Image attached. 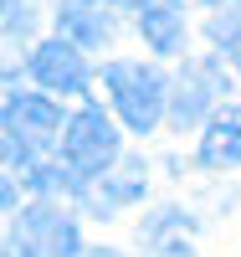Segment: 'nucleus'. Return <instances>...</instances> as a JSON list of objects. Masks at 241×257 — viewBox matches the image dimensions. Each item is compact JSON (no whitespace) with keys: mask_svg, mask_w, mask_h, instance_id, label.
I'll return each instance as SVG.
<instances>
[{"mask_svg":"<svg viewBox=\"0 0 241 257\" xmlns=\"http://www.w3.org/2000/svg\"><path fill=\"white\" fill-rule=\"evenodd\" d=\"M103 88H108V103L118 108V118L134 134H154L159 128L164 103H169V82L159 77V67H149V62H108Z\"/></svg>","mask_w":241,"mask_h":257,"instance_id":"obj_1","label":"nucleus"},{"mask_svg":"<svg viewBox=\"0 0 241 257\" xmlns=\"http://www.w3.org/2000/svg\"><path fill=\"white\" fill-rule=\"evenodd\" d=\"M57 128H67V118L52 98L11 88L6 93V165H36L41 149L57 139Z\"/></svg>","mask_w":241,"mask_h":257,"instance_id":"obj_2","label":"nucleus"},{"mask_svg":"<svg viewBox=\"0 0 241 257\" xmlns=\"http://www.w3.org/2000/svg\"><path fill=\"white\" fill-rule=\"evenodd\" d=\"M113 160H118V128L108 123L103 108L82 103L67 118V134H62V165H72L77 180H98L113 170Z\"/></svg>","mask_w":241,"mask_h":257,"instance_id":"obj_3","label":"nucleus"},{"mask_svg":"<svg viewBox=\"0 0 241 257\" xmlns=\"http://www.w3.org/2000/svg\"><path fill=\"white\" fill-rule=\"evenodd\" d=\"M11 237L26 247L31 257H77L82 252V226L52 201H31V211H21V221Z\"/></svg>","mask_w":241,"mask_h":257,"instance_id":"obj_4","label":"nucleus"},{"mask_svg":"<svg viewBox=\"0 0 241 257\" xmlns=\"http://www.w3.org/2000/svg\"><path fill=\"white\" fill-rule=\"evenodd\" d=\"M118 0H62L57 6V41H72L82 52H98L113 41L118 26Z\"/></svg>","mask_w":241,"mask_h":257,"instance_id":"obj_5","label":"nucleus"},{"mask_svg":"<svg viewBox=\"0 0 241 257\" xmlns=\"http://www.w3.org/2000/svg\"><path fill=\"white\" fill-rule=\"evenodd\" d=\"M26 72L47 93H82L87 88V62H82V47H72V41H41L26 57Z\"/></svg>","mask_w":241,"mask_h":257,"instance_id":"obj_6","label":"nucleus"},{"mask_svg":"<svg viewBox=\"0 0 241 257\" xmlns=\"http://www.w3.org/2000/svg\"><path fill=\"white\" fill-rule=\"evenodd\" d=\"M221 72H215V62H185V72L174 77V103H169V113H174V123L180 128H195L200 123V113L210 108L215 98H221Z\"/></svg>","mask_w":241,"mask_h":257,"instance_id":"obj_7","label":"nucleus"},{"mask_svg":"<svg viewBox=\"0 0 241 257\" xmlns=\"http://www.w3.org/2000/svg\"><path fill=\"white\" fill-rule=\"evenodd\" d=\"M139 31L149 41V52L180 57L185 52V11H180V0H144L139 6Z\"/></svg>","mask_w":241,"mask_h":257,"instance_id":"obj_8","label":"nucleus"},{"mask_svg":"<svg viewBox=\"0 0 241 257\" xmlns=\"http://www.w3.org/2000/svg\"><path fill=\"white\" fill-rule=\"evenodd\" d=\"M200 165L205 170H231L241 165V108H226L205 123L200 134Z\"/></svg>","mask_w":241,"mask_h":257,"instance_id":"obj_9","label":"nucleus"},{"mask_svg":"<svg viewBox=\"0 0 241 257\" xmlns=\"http://www.w3.org/2000/svg\"><path fill=\"white\" fill-rule=\"evenodd\" d=\"M93 185H98V190H93V206H98V211H108V206H128V201H139V196H144L149 170H144V160H123L118 170L98 175Z\"/></svg>","mask_w":241,"mask_h":257,"instance_id":"obj_10","label":"nucleus"},{"mask_svg":"<svg viewBox=\"0 0 241 257\" xmlns=\"http://www.w3.org/2000/svg\"><path fill=\"white\" fill-rule=\"evenodd\" d=\"M144 242L159 247V257H190L195 252V221L185 211H159L154 221H144Z\"/></svg>","mask_w":241,"mask_h":257,"instance_id":"obj_11","label":"nucleus"},{"mask_svg":"<svg viewBox=\"0 0 241 257\" xmlns=\"http://www.w3.org/2000/svg\"><path fill=\"white\" fill-rule=\"evenodd\" d=\"M26 185H31V196H67V190H82V180H72V165H31V175H26Z\"/></svg>","mask_w":241,"mask_h":257,"instance_id":"obj_12","label":"nucleus"},{"mask_svg":"<svg viewBox=\"0 0 241 257\" xmlns=\"http://www.w3.org/2000/svg\"><path fill=\"white\" fill-rule=\"evenodd\" d=\"M205 36L221 47L226 57H241V6H231V11H215L210 21H205Z\"/></svg>","mask_w":241,"mask_h":257,"instance_id":"obj_13","label":"nucleus"},{"mask_svg":"<svg viewBox=\"0 0 241 257\" xmlns=\"http://www.w3.org/2000/svg\"><path fill=\"white\" fill-rule=\"evenodd\" d=\"M31 26H36V6H31V0H6V36L21 41Z\"/></svg>","mask_w":241,"mask_h":257,"instance_id":"obj_14","label":"nucleus"},{"mask_svg":"<svg viewBox=\"0 0 241 257\" xmlns=\"http://www.w3.org/2000/svg\"><path fill=\"white\" fill-rule=\"evenodd\" d=\"M87 257H123V252H113V247H98V252H87Z\"/></svg>","mask_w":241,"mask_h":257,"instance_id":"obj_15","label":"nucleus"},{"mask_svg":"<svg viewBox=\"0 0 241 257\" xmlns=\"http://www.w3.org/2000/svg\"><path fill=\"white\" fill-rule=\"evenodd\" d=\"M123 6H144V0H123Z\"/></svg>","mask_w":241,"mask_h":257,"instance_id":"obj_16","label":"nucleus"}]
</instances>
